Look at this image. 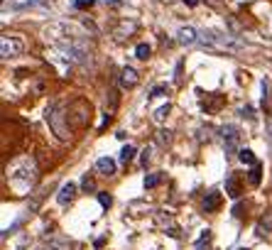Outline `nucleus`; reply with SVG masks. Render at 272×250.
<instances>
[{
	"label": "nucleus",
	"mask_w": 272,
	"mask_h": 250,
	"mask_svg": "<svg viewBox=\"0 0 272 250\" xmlns=\"http://www.w3.org/2000/svg\"><path fill=\"white\" fill-rule=\"evenodd\" d=\"M74 196H76V184H74V182H64L61 189H59V194H56V204H59V206H66Z\"/></svg>",
	"instance_id": "5"
},
{
	"label": "nucleus",
	"mask_w": 272,
	"mask_h": 250,
	"mask_svg": "<svg viewBox=\"0 0 272 250\" xmlns=\"http://www.w3.org/2000/svg\"><path fill=\"white\" fill-rule=\"evenodd\" d=\"M5 179L10 184V189L18 194V196H25V194L32 192L37 182V164L30 154H20L15 157L10 164H8V172H5Z\"/></svg>",
	"instance_id": "1"
},
{
	"label": "nucleus",
	"mask_w": 272,
	"mask_h": 250,
	"mask_svg": "<svg viewBox=\"0 0 272 250\" xmlns=\"http://www.w3.org/2000/svg\"><path fill=\"white\" fill-rule=\"evenodd\" d=\"M184 3H186L189 8H196V5H199V0H184Z\"/></svg>",
	"instance_id": "25"
},
{
	"label": "nucleus",
	"mask_w": 272,
	"mask_h": 250,
	"mask_svg": "<svg viewBox=\"0 0 272 250\" xmlns=\"http://www.w3.org/2000/svg\"><path fill=\"white\" fill-rule=\"evenodd\" d=\"M47 123H49V128L56 133L59 140H69V128L64 123V113H61V106L59 103H52L47 108Z\"/></svg>",
	"instance_id": "2"
},
{
	"label": "nucleus",
	"mask_w": 272,
	"mask_h": 250,
	"mask_svg": "<svg viewBox=\"0 0 272 250\" xmlns=\"http://www.w3.org/2000/svg\"><path fill=\"white\" fill-rule=\"evenodd\" d=\"M221 137H223V145H226V152H228V154L240 152V150H238L240 133H238L236 125H223V128H221Z\"/></svg>",
	"instance_id": "3"
},
{
	"label": "nucleus",
	"mask_w": 272,
	"mask_h": 250,
	"mask_svg": "<svg viewBox=\"0 0 272 250\" xmlns=\"http://www.w3.org/2000/svg\"><path fill=\"white\" fill-rule=\"evenodd\" d=\"M96 172L103 174V177H113V174H115V159H110V157H98V159H96Z\"/></svg>",
	"instance_id": "6"
},
{
	"label": "nucleus",
	"mask_w": 272,
	"mask_h": 250,
	"mask_svg": "<svg viewBox=\"0 0 272 250\" xmlns=\"http://www.w3.org/2000/svg\"><path fill=\"white\" fill-rule=\"evenodd\" d=\"M22 49H25L22 39H18V37H8V35L0 39V54H3V59L18 57V54H22Z\"/></svg>",
	"instance_id": "4"
},
{
	"label": "nucleus",
	"mask_w": 272,
	"mask_h": 250,
	"mask_svg": "<svg viewBox=\"0 0 272 250\" xmlns=\"http://www.w3.org/2000/svg\"><path fill=\"white\" fill-rule=\"evenodd\" d=\"M138 81H140V76H138L135 69L125 66V69L120 71V86H123V89H132V86H138Z\"/></svg>",
	"instance_id": "7"
},
{
	"label": "nucleus",
	"mask_w": 272,
	"mask_h": 250,
	"mask_svg": "<svg viewBox=\"0 0 272 250\" xmlns=\"http://www.w3.org/2000/svg\"><path fill=\"white\" fill-rule=\"evenodd\" d=\"M211 3H218V0H211Z\"/></svg>",
	"instance_id": "27"
},
{
	"label": "nucleus",
	"mask_w": 272,
	"mask_h": 250,
	"mask_svg": "<svg viewBox=\"0 0 272 250\" xmlns=\"http://www.w3.org/2000/svg\"><path fill=\"white\" fill-rule=\"evenodd\" d=\"M160 174H150V177H145V189H152V187H157L160 184Z\"/></svg>",
	"instance_id": "19"
},
{
	"label": "nucleus",
	"mask_w": 272,
	"mask_h": 250,
	"mask_svg": "<svg viewBox=\"0 0 272 250\" xmlns=\"http://www.w3.org/2000/svg\"><path fill=\"white\" fill-rule=\"evenodd\" d=\"M167 113H169V103H164V106H160V108H155V113H152V118H155L157 123H162Z\"/></svg>",
	"instance_id": "17"
},
{
	"label": "nucleus",
	"mask_w": 272,
	"mask_h": 250,
	"mask_svg": "<svg viewBox=\"0 0 272 250\" xmlns=\"http://www.w3.org/2000/svg\"><path fill=\"white\" fill-rule=\"evenodd\" d=\"M135 30V22H125L120 30H115V39H125V37H130V32Z\"/></svg>",
	"instance_id": "14"
},
{
	"label": "nucleus",
	"mask_w": 272,
	"mask_h": 250,
	"mask_svg": "<svg viewBox=\"0 0 272 250\" xmlns=\"http://www.w3.org/2000/svg\"><path fill=\"white\" fill-rule=\"evenodd\" d=\"M93 3H96V0H74L72 5L76 8V10H86V8H91Z\"/></svg>",
	"instance_id": "20"
},
{
	"label": "nucleus",
	"mask_w": 272,
	"mask_h": 250,
	"mask_svg": "<svg viewBox=\"0 0 272 250\" xmlns=\"http://www.w3.org/2000/svg\"><path fill=\"white\" fill-rule=\"evenodd\" d=\"M135 57H138V59H147V57H150V44L140 42V44H138V49H135Z\"/></svg>",
	"instance_id": "18"
},
{
	"label": "nucleus",
	"mask_w": 272,
	"mask_h": 250,
	"mask_svg": "<svg viewBox=\"0 0 272 250\" xmlns=\"http://www.w3.org/2000/svg\"><path fill=\"white\" fill-rule=\"evenodd\" d=\"M103 3H106V5H115V8H120V5H123L120 0H103Z\"/></svg>",
	"instance_id": "23"
},
{
	"label": "nucleus",
	"mask_w": 272,
	"mask_h": 250,
	"mask_svg": "<svg viewBox=\"0 0 272 250\" xmlns=\"http://www.w3.org/2000/svg\"><path fill=\"white\" fill-rule=\"evenodd\" d=\"M226 194H228L231 199H238V196H240V184H238V179L233 174L226 179Z\"/></svg>",
	"instance_id": "11"
},
{
	"label": "nucleus",
	"mask_w": 272,
	"mask_h": 250,
	"mask_svg": "<svg viewBox=\"0 0 272 250\" xmlns=\"http://www.w3.org/2000/svg\"><path fill=\"white\" fill-rule=\"evenodd\" d=\"M238 250H250V248H238Z\"/></svg>",
	"instance_id": "26"
},
{
	"label": "nucleus",
	"mask_w": 272,
	"mask_h": 250,
	"mask_svg": "<svg viewBox=\"0 0 272 250\" xmlns=\"http://www.w3.org/2000/svg\"><path fill=\"white\" fill-rule=\"evenodd\" d=\"M147 162H150V150H143V164L147 167Z\"/></svg>",
	"instance_id": "22"
},
{
	"label": "nucleus",
	"mask_w": 272,
	"mask_h": 250,
	"mask_svg": "<svg viewBox=\"0 0 272 250\" xmlns=\"http://www.w3.org/2000/svg\"><path fill=\"white\" fill-rule=\"evenodd\" d=\"M177 39H179L181 44H194V42H199V32L194 27H179Z\"/></svg>",
	"instance_id": "8"
},
{
	"label": "nucleus",
	"mask_w": 272,
	"mask_h": 250,
	"mask_svg": "<svg viewBox=\"0 0 272 250\" xmlns=\"http://www.w3.org/2000/svg\"><path fill=\"white\" fill-rule=\"evenodd\" d=\"M132 157H135V147H132V145H125V147L120 150V162H123V164H127Z\"/></svg>",
	"instance_id": "16"
},
{
	"label": "nucleus",
	"mask_w": 272,
	"mask_h": 250,
	"mask_svg": "<svg viewBox=\"0 0 272 250\" xmlns=\"http://www.w3.org/2000/svg\"><path fill=\"white\" fill-rule=\"evenodd\" d=\"M84 187H86V189H91V187H93V182H91V179H89V174L84 177Z\"/></svg>",
	"instance_id": "24"
},
{
	"label": "nucleus",
	"mask_w": 272,
	"mask_h": 250,
	"mask_svg": "<svg viewBox=\"0 0 272 250\" xmlns=\"http://www.w3.org/2000/svg\"><path fill=\"white\" fill-rule=\"evenodd\" d=\"M257 233H260V235H270L272 233V213H267V218H262V221L257 223Z\"/></svg>",
	"instance_id": "13"
},
{
	"label": "nucleus",
	"mask_w": 272,
	"mask_h": 250,
	"mask_svg": "<svg viewBox=\"0 0 272 250\" xmlns=\"http://www.w3.org/2000/svg\"><path fill=\"white\" fill-rule=\"evenodd\" d=\"M260 172H262L260 162H257L255 167H250V174H248V179H250V184H253V187H257V184H260Z\"/></svg>",
	"instance_id": "15"
},
{
	"label": "nucleus",
	"mask_w": 272,
	"mask_h": 250,
	"mask_svg": "<svg viewBox=\"0 0 272 250\" xmlns=\"http://www.w3.org/2000/svg\"><path fill=\"white\" fill-rule=\"evenodd\" d=\"M47 250H72V240H66L61 235H54L52 240H47Z\"/></svg>",
	"instance_id": "10"
},
{
	"label": "nucleus",
	"mask_w": 272,
	"mask_h": 250,
	"mask_svg": "<svg viewBox=\"0 0 272 250\" xmlns=\"http://www.w3.org/2000/svg\"><path fill=\"white\" fill-rule=\"evenodd\" d=\"M98 201H101L103 206H110V201H113V199H110L108 194H101V196H98Z\"/></svg>",
	"instance_id": "21"
},
{
	"label": "nucleus",
	"mask_w": 272,
	"mask_h": 250,
	"mask_svg": "<svg viewBox=\"0 0 272 250\" xmlns=\"http://www.w3.org/2000/svg\"><path fill=\"white\" fill-rule=\"evenodd\" d=\"M238 157H240V162H243V164H250V167H255V164H257V159H255L253 150H248V147H243V150L238 152Z\"/></svg>",
	"instance_id": "12"
},
{
	"label": "nucleus",
	"mask_w": 272,
	"mask_h": 250,
	"mask_svg": "<svg viewBox=\"0 0 272 250\" xmlns=\"http://www.w3.org/2000/svg\"><path fill=\"white\" fill-rule=\"evenodd\" d=\"M218 206H221V192H209L206 199H203V211L214 213Z\"/></svg>",
	"instance_id": "9"
}]
</instances>
